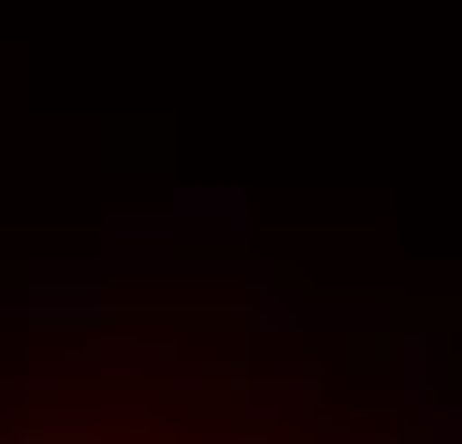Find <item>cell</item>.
Here are the masks:
<instances>
[{
    "label": "cell",
    "instance_id": "6da1fadb",
    "mask_svg": "<svg viewBox=\"0 0 462 444\" xmlns=\"http://www.w3.org/2000/svg\"><path fill=\"white\" fill-rule=\"evenodd\" d=\"M74 444H84V435H74Z\"/></svg>",
    "mask_w": 462,
    "mask_h": 444
}]
</instances>
